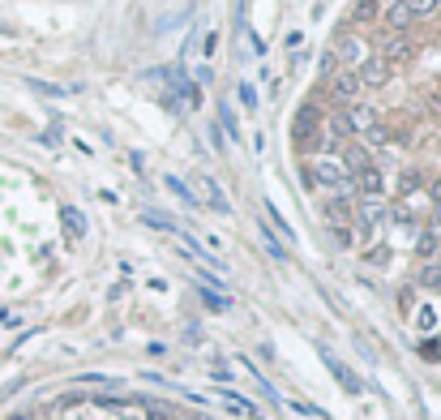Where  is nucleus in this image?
I'll use <instances>...</instances> for the list:
<instances>
[{
	"label": "nucleus",
	"mask_w": 441,
	"mask_h": 420,
	"mask_svg": "<svg viewBox=\"0 0 441 420\" xmlns=\"http://www.w3.org/2000/svg\"><path fill=\"white\" fill-rule=\"evenodd\" d=\"M416 185H420L416 172H403V176H399V193H416Z\"/></svg>",
	"instance_id": "obj_28"
},
{
	"label": "nucleus",
	"mask_w": 441,
	"mask_h": 420,
	"mask_svg": "<svg viewBox=\"0 0 441 420\" xmlns=\"http://www.w3.org/2000/svg\"><path fill=\"white\" fill-rule=\"evenodd\" d=\"M347 125H352V133H368V129L377 125V116H373L368 108H352V112H347Z\"/></svg>",
	"instance_id": "obj_12"
},
{
	"label": "nucleus",
	"mask_w": 441,
	"mask_h": 420,
	"mask_svg": "<svg viewBox=\"0 0 441 420\" xmlns=\"http://www.w3.org/2000/svg\"><path fill=\"white\" fill-rule=\"evenodd\" d=\"M368 163H373V159H368V150H364V146H352V150H347V163H343V168L360 172V168H368Z\"/></svg>",
	"instance_id": "obj_21"
},
{
	"label": "nucleus",
	"mask_w": 441,
	"mask_h": 420,
	"mask_svg": "<svg viewBox=\"0 0 441 420\" xmlns=\"http://www.w3.org/2000/svg\"><path fill=\"white\" fill-rule=\"evenodd\" d=\"M197 296H201V304H206V309H214V313H228V309H232V300H228V296H218L214 288H201Z\"/></svg>",
	"instance_id": "obj_17"
},
{
	"label": "nucleus",
	"mask_w": 441,
	"mask_h": 420,
	"mask_svg": "<svg viewBox=\"0 0 441 420\" xmlns=\"http://www.w3.org/2000/svg\"><path fill=\"white\" fill-rule=\"evenodd\" d=\"M9 420H35V416H9Z\"/></svg>",
	"instance_id": "obj_35"
},
{
	"label": "nucleus",
	"mask_w": 441,
	"mask_h": 420,
	"mask_svg": "<svg viewBox=\"0 0 441 420\" xmlns=\"http://www.w3.org/2000/svg\"><path fill=\"white\" fill-rule=\"evenodd\" d=\"M197 189H201V202H206V206H214V210H218V215H228V210H232V206H228V197H223V193H218V185H214V176H197Z\"/></svg>",
	"instance_id": "obj_6"
},
{
	"label": "nucleus",
	"mask_w": 441,
	"mask_h": 420,
	"mask_svg": "<svg viewBox=\"0 0 441 420\" xmlns=\"http://www.w3.org/2000/svg\"><path fill=\"white\" fill-rule=\"evenodd\" d=\"M356 219H360V228H364V232H368V228H377V223L385 219V206H381V197H364Z\"/></svg>",
	"instance_id": "obj_7"
},
{
	"label": "nucleus",
	"mask_w": 441,
	"mask_h": 420,
	"mask_svg": "<svg viewBox=\"0 0 441 420\" xmlns=\"http://www.w3.org/2000/svg\"><path fill=\"white\" fill-rule=\"evenodd\" d=\"M142 223H150V228H159V232H180V228H176V219H172V215H163V210H146Z\"/></svg>",
	"instance_id": "obj_15"
},
{
	"label": "nucleus",
	"mask_w": 441,
	"mask_h": 420,
	"mask_svg": "<svg viewBox=\"0 0 441 420\" xmlns=\"http://www.w3.org/2000/svg\"><path fill=\"white\" fill-rule=\"evenodd\" d=\"M420 283L433 288V292H441V271H437V266H424V271H420Z\"/></svg>",
	"instance_id": "obj_26"
},
{
	"label": "nucleus",
	"mask_w": 441,
	"mask_h": 420,
	"mask_svg": "<svg viewBox=\"0 0 441 420\" xmlns=\"http://www.w3.org/2000/svg\"><path fill=\"white\" fill-rule=\"evenodd\" d=\"M330 129H335V133H343V137L352 133V125H347V116H330Z\"/></svg>",
	"instance_id": "obj_31"
},
{
	"label": "nucleus",
	"mask_w": 441,
	"mask_h": 420,
	"mask_svg": "<svg viewBox=\"0 0 441 420\" xmlns=\"http://www.w3.org/2000/svg\"><path fill=\"white\" fill-rule=\"evenodd\" d=\"M356 82H364V86H385L390 82V65H385L381 56H368L364 65H360V78Z\"/></svg>",
	"instance_id": "obj_4"
},
{
	"label": "nucleus",
	"mask_w": 441,
	"mask_h": 420,
	"mask_svg": "<svg viewBox=\"0 0 441 420\" xmlns=\"http://www.w3.org/2000/svg\"><path fill=\"white\" fill-rule=\"evenodd\" d=\"M403 5L411 9V18H420V13H433L437 9V0H403Z\"/></svg>",
	"instance_id": "obj_27"
},
{
	"label": "nucleus",
	"mask_w": 441,
	"mask_h": 420,
	"mask_svg": "<svg viewBox=\"0 0 441 420\" xmlns=\"http://www.w3.org/2000/svg\"><path fill=\"white\" fill-rule=\"evenodd\" d=\"M266 219H270L274 228H279V236H287V240H296V228H292V223H287V219H283V215H279V210H274L270 202H266Z\"/></svg>",
	"instance_id": "obj_18"
},
{
	"label": "nucleus",
	"mask_w": 441,
	"mask_h": 420,
	"mask_svg": "<svg viewBox=\"0 0 441 420\" xmlns=\"http://www.w3.org/2000/svg\"><path fill=\"white\" fill-rule=\"evenodd\" d=\"M240 103H244V108H257V90L249 82H240Z\"/></svg>",
	"instance_id": "obj_30"
},
{
	"label": "nucleus",
	"mask_w": 441,
	"mask_h": 420,
	"mask_svg": "<svg viewBox=\"0 0 441 420\" xmlns=\"http://www.w3.org/2000/svg\"><path fill=\"white\" fill-rule=\"evenodd\" d=\"M61 223H65L69 240H82L86 236V215H82L77 206H61Z\"/></svg>",
	"instance_id": "obj_8"
},
{
	"label": "nucleus",
	"mask_w": 441,
	"mask_h": 420,
	"mask_svg": "<svg viewBox=\"0 0 441 420\" xmlns=\"http://www.w3.org/2000/svg\"><path fill=\"white\" fill-rule=\"evenodd\" d=\"M368 261H373V266H385V261H390V249H373Z\"/></svg>",
	"instance_id": "obj_32"
},
{
	"label": "nucleus",
	"mask_w": 441,
	"mask_h": 420,
	"mask_svg": "<svg viewBox=\"0 0 441 420\" xmlns=\"http://www.w3.org/2000/svg\"><path fill=\"white\" fill-rule=\"evenodd\" d=\"M339 61H347V65H364V61H368V51H364L360 39L343 35V39H339Z\"/></svg>",
	"instance_id": "obj_9"
},
{
	"label": "nucleus",
	"mask_w": 441,
	"mask_h": 420,
	"mask_svg": "<svg viewBox=\"0 0 441 420\" xmlns=\"http://www.w3.org/2000/svg\"><path fill=\"white\" fill-rule=\"evenodd\" d=\"M317 133H321V112L313 108V103H304V108L296 112V125H292V137L300 150H313L317 146Z\"/></svg>",
	"instance_id": "obj_1"
},
{
	"label": "nucleus",
	"mask_w": 441,
	"mask_h": 420,
	"mask_svg": "<svg viewBox=\"0 0 441 420\" xmlns=\"http://www.w3.org/2000/svg\"><path fill=\"white\" fill-rule=\"evenodd\" d=\"M407 51H411V47H407L403 39H385V47H381V61H385V65H395V61H403V56H407Z\"/></svg>",
	"instance_id": "obj_16"
},
{
	"label": "nucleus",
	"mask_w": 441,
	"mask_h": 420,
	"mask_svg": "<svg viewBox=\"0 0 441 420\" xmlns=\"http://www.w3.org/2000/svg\"><path fill=\"white\" fill-rule=\"evenodd\" d=\"M416 326L428 335V331H437V313H433V304H420L416 309Z\"/></svg>",
	"instance_id": "obj_22"
},
{
	"label": "nucleus",
	"mask_w": 441,
	"mask_h": 420,
	"mask_svg": "<svg viewBox=\"0 0 441 420\" xmlns=\"http://www.w3.org/2000/svg\"><path fill=\"white\" fill-rule=\"evenodd\" d=\"M381 18H385V26H395V30H403L407 22H411V9L403 5V0H390V5L381 9Z\"/></svg>",
	"instance_id": "obj_10"
},
{
	"label": "nucleus",
	"mask_w": 441,
	"mask_h": 420,
	"mask_svg": "<svg viewBox=\"0 0 441 420\" xmlns=\"http://www.w3.org/2000/svg\"><path fill=\"white\" fill-rule=\"evenodd\" d=\"M321 360H325V369L335 373V382H339V386H343L347 395H360V378H356V373L347 369V364H343L339 356H330V347H321Z\"/></svg>",
	"instance_id": "obj_3"
},
{
	"label": "nucleus",
	"mask_w": 441,
	"mask_h": 420,
	"mask_svg": "<svg viewBox=\"0 0 441 420\" xmlns=\"http://www.w3.org/2000/svg\"><path fill=\"white\" fill-rule=\"evenodd\" d=\"M416 249H420V253L428 257V253H437V249H441V236H437V232H420V240H416Z\"/></svg>",
	"instance_id": "obj_25"
},
{
	"label": "nucleus",
	"mask_w": 441,
	"mask_h": 420,
	"mask_svg": "<svg viewBox=\"0 0 441 420\" xmlns=\"http://www.w3.org/2000/svg\"><path fill=\"white\" fill-rule=\"evenodd\" d=\"M163 185H168V189H172V193H176V197H180L185 206H197V193H193V189H185V185H180L176 176H163Z\"/></svg>",
	"instance_id": "obj_19"
},
{
	"label": "nucleus",
	"mask_w": 441,
	"mask_h": 420,
	"mask_svg": "<svg viewBox=\"0 0 441 420\" xmlns=\"http://www.w3.org/2000/svg\"><path fill=\"white\" fill-rule=\"evenodd\" d=\"M352 185H356V189H360L364 197H381V193H385V180H381V172H377L373 163H368V168H360Z\"/></svg>",
	"instance_id": "obj_5"
},
{
	"label": "nucleus",
	"mask_w": 441,
	"mask_h": 420,
	"mask_svg": "<svg viewBox=\"0 0 441 420\" xmlns=\"http://www.w3.org/2000/svg\"><path fill=\"white\" fill-rule=\"evenodd\" d=\"M223 407H228V412H236V416H244V420H253V416H257V407H253L249 399H240L236 390H223Z\"/></svg>",
	"instance_id": "obj_11"
},
{
	"label": "nucleus",
	"mask_w": 441,
	"mask_h": 420,
	"mask_svg": "<svg viewBox=\"0 0 441 420\" xmlns=\"http://www.w3.org/2000/svg\"><path fill=\"white\" fill-rule=\"evenodd\" d=\"M218 125L228 129V137H240V125H236V116H232V108H228V99L218 103Z\"/></svg>",
	"instance_id": "obj_20"
},
{
	"label": "nucleus",
	"mask_w": 441,
	"mask_h": 420,
	"mask_svg": "<svg viewBox=\"0 0 441 420\" xmlns=\"http://www.w3.org/2000/svg\"><path fill=\"white\" fill-rule=\"evenodd\" d=\"M420 356L428 364H441V339H420Z\"/></svg>",
	"instance_id": "obj_24"
},
{
	"label": "nucleus",
	"mask_w": 441,
	"mask_h": 420,
	"mask_svg": "<svg viewBox=\"0 0 441 420\" xmlns=\"http://www.w3.org/2000/svg\"><path fill=\"white\" fill-rule=\"evenodd\" d=\"M377 13H381L377 0H356V9H352V18H356V22H368V18H377Z\"/></svg>",
	"instance_id": "obj_23"
},
{
	"label": "nucleus",
	"mask_w": 441,
	"mask_h": 420,
	"mask_svg": "<svg viewBox=\"0 0 441 420\" xmlns=\"http://www.w3.org/2000/svg\"><path fill=\"white\" fill-rule=\"evenodd\" d=\"M368 137H373V142H385V137H390V129H385V125H381V121H377V125H373V129H368Z\"/></svg>",
	"instance_id": "obj_33"
},
{
	"label": "nucleus",
	"mask_w": 441,
	"mask_h": 420,
	"mask_svg": "<svg viewBox=\"0 0 441 420\" xmlns=\"http://www.w3.org/2000/svg\"><path fill=\"white\" fill-rule=\"evenodd\" d=\"M428 193H433V202L441 206V180H433V189H428Z\"/></svg>",
	"instance_id": "obj_34"
},
{
	"label": "nucleus",
	"mask_w": 441,
	"mask_h": 420,
	"mask_svg": "<svg viewBox=\"0 0 441 420\" xmlns=\"http://www.w3.org/2000/svg\"><path fill=\"white\" fill-rule=\"evenodd\" d=\"M335 94L352 103V99L360 94V82H356V73H339V78H335Z\"/></svg>",
	"instance_id": "obj_14"
},
{
	"label": "nucleus",
	"mask_w": 441,
	"mask_h": 420,
	"mask_svg": "<svg viewBox=\"0 0 441 420\" xmlns=\"http://www.w3.org/2000/svg\"><path fill=\"white\" fill-rule=\"evenodd\" d=\"M261 245H266V253H270L274 261H287V249H283V240L274 236V232H270L266 223H261Z\"/></svg>",
	"instance_id": "obj_13"
},
{
	"label": "nucleus",
	"mask_w": 441,
	"mask_h": 420,
	"mask_svg": "<svg viewBox=\"0 0 441 420\" xmlns=\"http://www.w3.org/2000/svg\"><path fill=\"white\" fill-rule=\"evenodd\" d=\"M287 407H292V412H296V416H321V412H317V407H313V403H304V399H292V403H287Z\"/></svg>",
	"instance_id": "obj_29"
},
{
	"label": "nucleus",
	"mask_w": 441,
	"mask_h": 420,
	"mask_svg": "<svg viewBox=\"0 0 441 420\" xmlns=\"http://www.w3.org/2000/svg\"><path fill=\"white\" fill-rule=\"evenodd\" d=\"M309 180H313V185H325V189H343L352 176H347V168H343V163H335V159H321V163H313Z\"/></svg>",
	"instance_id": "obj_2"
}]
</instances>
